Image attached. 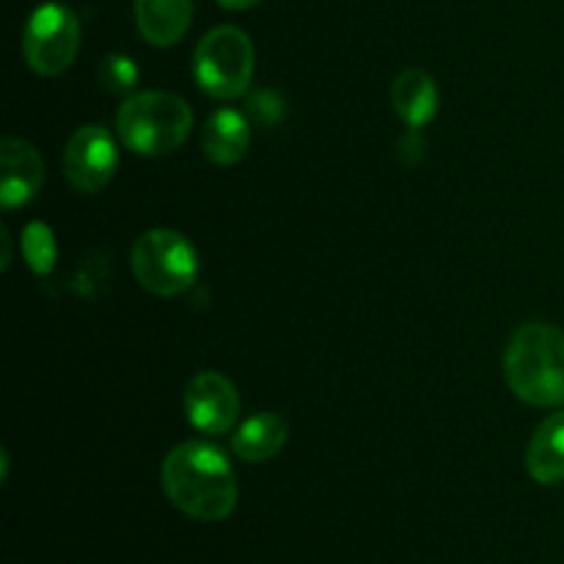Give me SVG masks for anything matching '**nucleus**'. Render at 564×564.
<instances>
[{
	"mask_svg": "<svg viewBox=\"0 0 564 564\" xmlns=\"http://www.w3.org/2000/svg\"><path fill=\"white\" fill-rule=\"evenodd\" d=\"M505 380L532 408L564 405V330L549 323H523L505 350Z\"/></svg>",
	"mask_w": 564,
	"mask_h": 564,
	"instance_id": "2",
	"label": "nucleus"
},
{
	"mask_svg": "<svg viewBox=\"0 0 564 564\" xmlns=\"http://www.w3.org/2000/svg\"><path fill=\"white\" fill-rule=\"evenodd\" d=\"M22 257H25L28 268L36 275H50L55 270V259H58V246H55L53 229L42 220H33L22 229Z\"/></svg>",
	"mask_w": 564,
	"mask_h": 564,
	"instance_id": "15",
	"label": "nucleus"
},
{
	"mask_svg": "<svg viewBox=\"0 0 564 564\" xmlns=\"http://www.w3.org/2000/svg\"><path fill=\"white\" fill-rule=\"evenodd\" d=\"M391 105L411 130H422L438 113V86L424 69H405L391 83Z\"/></svg>",
	"mask_w": 564,
	"mask_h": 564,
	"instance_id": "12",
	"label": "nucleus"
},
{
	"mask_svg": "<svg viewBox=\"0 0 564 564\" xmlns=\"http://www.w3.org/2000/svg\"><path fill=\"white\" fill-rule=\"evenodd\" d=\"M193 22V0H135V25L152 47H174Z\"/></svg>",
	"mask_w": 564,
	"mask_h": 564,
	"instance_id": "10",
	"label": "nucleus"
},
{
	"mask_svg": "<svg viewBox=\"0 0 564 564\" xmlns=\"http://www.w3.org/2000/svg\"><path fill=\"white\" fill-rule=\"evenodd\" d=\"M165 499L182 512L202 523H218L235 512L237 488L235 468L229 457L204 441H185L165 455L160 468Z\"/></svg>",
	"mask_w": 564,
	"mask_h": 564,
	"instance_id": "1",
	"label": "nucleus"
},
{
	"mask_svg": "<svg viewBox=\"0 0 564 564\" xmlns=\"http://www.w3.org/2000/svg\"><path fill=\"white\" fill-rule=\"evenodd\" d=\"M116 132L130 152L165 158L191 138L193 108L169 91L130 94L116 113Z\"/></svg>",
	"mask_w": 564,
	"mask_h": 564,
	"instance_id": "3",
	"label": "nucleus"
},
{
	"mask_svg": "<svg viewBox=\"0 0 564 564\" xmlns=\"http://www.w3.org/2000/svg\"><path fill=\"white\" fill-rule=\"evenodd\" d=\"M130 270L138 284L158 297H176L196 284L198 253L174 229L143 231L130 251Z\"/></svg>",
	"mask_w": 564,
	"mask_h": 564,
	"instance_id": "5",
	"label": "nucleus"
},
{
	"mask_svg": "<svg viewBox=\"0 0 564 564\" xmlns=\"http://www.w3.org/2000/svg\"><path fill=\"white\" fill-rule=\"evenodd\" d=\"M185 413L198 433L226 435L240 419V394L226 375L198 372L185 389Z\"/></svg>",
	"mask_w": 564,
	"mask_h": 564,
	"instance_id": "8",
	"label": "nucleus"
},
{
	"mask_svg": "<svg viewBox=\"0 0 564 564\" xmlns=\"http://www.w3.org/2000/svg\"><path fill=\"white\" fill-rule=\"evenodd\" d=\"M290 438V424L279 413H257L237 427L231 449L242 463L273 460Z\"/></svg>",
	"mask_w": 564,
	"mask_h": 564,
	"instance_id": "14",
	"label": "nucleus"
},
{
	"mask_svg": "<svg viewBox=\"0 0 564 564\" xmlns=\"http://www.w3.org/2000/svg\"><path fill=\"white\" fill-rule=\"evenodd\" d=\"M251 147V124L240 110H215L202 130V149L209 163L237 165Z\"/></svg>",
	"mask_w": 564,
	"mask_h": 564,
	"instance_id": "11",
	"label": "nucleus"
},
{
	"mask_svg": "<svg viewBox=\"0 0 564 564\" xmlns=\"http://www.w3.org/2000/svg\"><path fill=\"white\" fill-rule=\"evenodd\" d=\"M138 77H141V72H138L135 61L121 53L105 55L102 64H99V80L113 94H130L138 86Z\"/></svg>",
	"mask_w": 564,
	"mask_h": 564,
	"instance_id": "16",
	"label": "nucleus"
},
{
	"mask_svg": "<svg viewBox=\"0 0 564 564\" xmlns=\"http://www.w3.org/2000/svg\"><path fill=\"white\" fill-rule=\"evenodd\" d=\"M257 66L253 42L242 28L218 25L204 33L193 53V77L215 99H237L248 91Z\"/></svg>",
	"mask_w": 564,
	"mask_h": 564,
	"instance_id": "4",
	"label": "nucleus"
},
{
	"mask_svg": "<svg viewBox=\"0 0 564 564\" xmlns=\"http://www.w3.org/2000/svg\"><path fill=\"white\" fill-rule=\"evenodd\" d=\"M119 165V149L102 124L77 127L64 149V176L77 193L105 191Z\"/></svg>",
	"mask_w": 564,
	"mask_h": 564,
	"instance_id": "7",
	"label": "nucleus"
},
{
	"mask_svg": "<svg viewBox=\"0 0 564 564\" xmlns=\"http://www.w3.org/2000/svg\"><path fill=\"white\" fill-rule=\"evenodd\" d=\"M44 185V160L36 147L22 138H6L0 143V207H25Z\"/></svg>",
	"mask_w": 564,
	"mask_h": 564,
	"instance_id": "9",
	"label": "nucleus"
},
{
	"mask_svg": "<svg viewBox=\"0 0 564 564\" xmlns=\"http://www.w3.org/2000/svg\"><path fill=\"white\" fill-rule=\"evenodd\" d=\"M0 242H3V262H0V268L9 270V264H11V237H9V231H6V229H0Z\"/></svg>",
	"mask_w": 564,
	"mask_h": 564,
	"instance_id": "19",
	"label": "nucleus"
},
{
	"mask_svg": "<svg viewBox=\"0 0 564 564\" xmlns=\"http://www.w3.org/2000/svg\"><path fill=\"white\" fill-rule=\"evenodd\" d=\"M527 471L540 485L564 482V411L551 413L527 446Z\"/></svg>",
	"mask_w": 564,
	"mask_h": 564,
	"instance_id": "13",
	"label": "nucleus"
},
{
	"mask_svg": "<svg viewBox=\"0 0 564 564\" xmlns=\"http://www.w3.org/2000/svg\"><path fill=\"white\" fill-rule=\"evenodd\" d=\"M215 3H220L224 9H231V11H246V9H253L257 3H262V0H215Z\"/></svg>",
	"mask_w": 564,
	"mask_h": 564,
	"instance_id": "18",
	"label": "nucleus"
},
{
	"mask_svg": "<svg viewBox=\"0 0 564 564\" xmlns=\"http://www.w3.org/2000/svg\"><path fill=\"white\" fill-rule=\"evenodd\" d=\"M80 50V20L64 3H42L22 31V55L36 75L55 77L69 69Z\"/></svg>",
	"mask_w": 564,
	"mask_h": 564,
	"instance_id": "6",
	"label": "nucleus"
},
{
	"mask_svg": "<svg viewBox=\"0 0 564 564\" xmlns=\"http://www.w3.org/2000/svg\"><path fill=\"white\" fill-rule=\"evenodd\" d=\"M248 105H251V113L257 116V121H262V124H279L281 116H284V102H281L273 91L253 94Z\"/></svg>",
	"mask_w": 564,
	"mask_h": 564,
	"instance_id": "17",
	"label": "nucleus"
}]
</instances>
